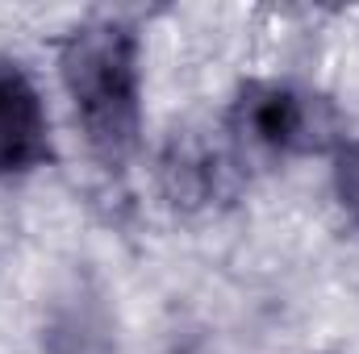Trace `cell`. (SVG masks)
Segmentation results:
<instances>
[{
    "label": "cell",
    "mask_w": 359,
    "mask_h": 354,
    "mask_svg": "<svg viewBox=\"0 0 359 354\" xmlns=\"http://www.w3.org/2000/svg\"><path fill=\"white\" fill-rule=\"evenodd\" d=\"M46 155V113L38 92L17 67L0 63V176L38 167Z\"/></svg>",
    "instance_id": "obj_3"
},
{
    "label": "cell",
    "mask_w": 359,
    "mask_h": 354,
    "mask_svg": "<svg viewBox=\"0 0 359 354\" xmlns=\"http://www.w3.org/2000/svg\"><path fill=\"white\" fill-rule=\"evenodd\" d=\"M63 80L88 142L109 159H126L138 134V67L134 38L117 21L80 29L63 50Z\"/></svg>",
    "instance_id": "obj_1"
},
{
    "label": "cell",
    "mask_w": 359,
    "mask_h": 354,
    "mask_svg": "<svg viewBox=\"0 0 359 354\" xmlns=\"http://www.w3.org/2000/svg\"><path fill=\"white\" fill-rule=\"evenodd\" d=\"M243 129L271 150H322L334 138V113L326 100L305 92L255 84L238 104Z\"/></svg>",
    "instance_id": "obj_2"
},
{
    "label": "cell",
    "mask_w": 359,
    "mask_h": 354,
    "mask_svg": "<svg viewBox=\"0 0 359 354\" xmlns=\"http://www.w3.org/2000/svg\"><path fill=\"white\" fill-rule=\"evenodd\" d=\"M339 196L359 217V146H347L343 159H339Z\"/></svg>",
    "instance_id": "obj_4"
}]
</instances>
